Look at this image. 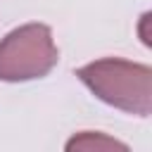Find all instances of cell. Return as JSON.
Returning a JSON list of instances; mask_svg holds the SVG:
<instances>
[{"label": "cell", "mask_w": 152, "mask_h": 152, "mask_svg": "<svg viewBox=\"0 0 152 152\" xmlns=\"http://www.w3.org/2000/svg\"><path fill=\"white\" fill-rule=\"evenodd\" d=\"M59 59L48 24H24L0 40V81L24 83L48 76Z\"/></svg>", "instance_id": "7a4b0ae2"}, {"label": "cell", "mask_w": 152, "mask_h": 152, "mask_svg": "<svg viewBox=\"0 0 152 152\" xmlns=\"http://www.w3.org/2000/svg\"><path fill=\"white\" fill-rule=\"evenodd\" d=\"M78 81L104 104L126 114L150 116L152 112V69L121 57H102L76 69Z\"/></svg>", "instance_id": "6da1fadb"}, {"label": "cell", "mask_w": 152, "mask_h": 152, "mask_svg": "<svg viewBox=\"0 0 152 152\" xmlns=\"http://www.w3.org/2000/svg\"><path fill=\"white\" fill-rule=\"evenodd\" d=\"M66 150L74 152V150H83V152H109V150H121V152H128V145L107 135V133H93V131H83V133H76L74 138L66 140Z\"/></svg>", "instance_id": "3957f363"}]
</instances>
